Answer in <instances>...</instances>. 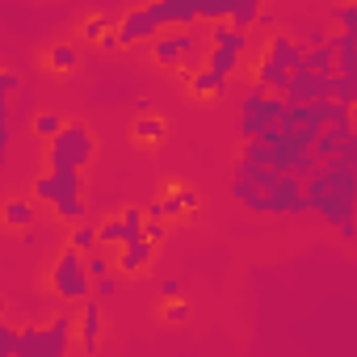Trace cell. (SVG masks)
<instances>
[{
	"mask_svg": "<svg viewBox=\"0 0 357 357\" xmlns=\"http://www.w3.org/2000/svg\"><path fill=\"white\" fill-rule=\"evenodd\" d=\"M303 198H307V211L319 215L324 223L340 227L353 219V206H357V168L349 164H319L311 176H303Z\"/></svg>",
	"mask_w": 357,
	"mask_h": 357,
	"instance_id": "6da1fadb",
	"label": "cell"
},
{
	"mask_svg": "<svg viewBox=\"0 0 357 357\" xmlns=\"http://www.w3.org/2000/svg\"><path fill=\"white\" fill-rule=\"evenodd\" d=\"M231 194H236L240 206H248L257 215H307L303 181L294 172H278L273 181H265V185H252V181H244V176H236Z\"/></svg>",
	"mask_w": 357,
	"mask_h": 357,
	"instance_id": "7a4b0ae2",
	"label": "cell"
},
{
	"mask_svg": "<svg viewBox=\"0 0 357 357\" xmlns=\"http://www.w3.org/2000/svg\"><path fill=\"white\" fill-rule=\"evenodd\" d=\"M47 143H51V147H47L51 168H89V160L97 155V139H93L89 126H80V122H63Z\"/></svg>",
	"mask_w": 357,
	"mask_h": 357,
	"instance_id": "3957f363",
	"label": "cell"
},
{
	"mask_svg": "<svg viewBox=\"0 0 357 357\" xmlns=\"http://www.w3.org/2000/svg\"><path fill=\"white\" fill-rule=\"evenodd\" d=\"M282 109H286V101H282L278 93L252 89V93L240 101V135H244V139H265V135L282 122Z\"/></svg>",
	"mask_w": 357,
	"mask_h": 357,
	"instance_id": "277c9868",
	"label": "cell"
},
{
	"mask_svg": "<svg viewBox=\"0 0 357 357\" xmlns=\"http://www.w3.org/2000/svg\"><path fill=\"white\" fill-rule=\"evenodd\" d=\"M160 26H168V13H164L160 0H151V5H143V9H130L114 30H118V43H122V47H135V43H143V38H155Z\"/></svg>",
	"mask_w": 357,
	"mask_h": 357,
	"instance_id": "5b68a950",
	"label": "cell"
},
{
	"mask_svg": "<svg viewBox=\"0 0 357 357\" xmlns=\"http://www.w3.org/2000/svg\"><path fill=\"white\" fill-rule=\"evenodd\" d=\"M51 286H55V294H63V298H89L93 282H89V273H84V257H80L76 248H68V252L55 261Z\"/></svg>",
	"mask_w": 357,
	"mask_h": 357,
	"instance_id": "8992f818",
	"label": "cell"
},
{
	"mask_svg": "<svg viewBox=\"0 0 357 357\" xmlns=\"http://www.w3.org/2000/svg\"><path fill=\"white\" fill-rule=\"evenodd\" d=\"M261 13V0H202L198 22H227L236 30H248Z\"/></svg>",
	"mask_w": 357,
	"mask_h": 357,
	"instance_id": "52a82bcc",
	"label": "cell"
},
{
	"mask_svg": "<svg viewBox=\"0 0 357 357\" xmlns=\"http://www.w3.org/2000/svg\"><path fill=\"white\" fill-rule=\"evenodd\" d=\"M278 97L286 105H311V101H324L328 97V76L319 72H307V68H294L286 76V84L278 89Z\"/></svg>",
	"mask_w": 357,
	"mask_h": 357,
	"instance_id": "ba28073f",
	"label": "cell"
},
{
	"mask_svg": "<svg viewBox=\"0 0 357 357\" xmlns=\"http://www.w3.org/2000/svg\"><path fill=\"white\" fill-rule=\"evenodd\" d=\"M80 190H84L80 168H51L47 176H38L34 198H38V202H47V206H55L59 198H72V194H80Z\"/></svg>",
	"mask_w": 357,
	"mask_h": 357,
	"instance_id": "9c48e42d",
	"label": "cell"
},
{
	"mask_svg": "<svg viewBox=\"0 0 357 357\" xmlns=\"http://www.w3.org/2000/svg\"><path fill=\"white\" fill-rule=\"evenodd\" d=\"M72 315H55L51 328H38V357H63L72 349Z\"/></svg>",
	"mask_w": 357,
	"mask_h": 357,
	"instance_id": "30bf717a",
	"label": "cell"
},
{
	"mask_svg": "<svg viewBox=\"0 0 357 357\" xmlns=\"http://www.w3.org/2000/svg\"><path fill=\"white\" fill-rule=\"evenodd\" d=\"M328 43H332L336 76H353V80H357V34L340 30V34H336V38H328Z\"/></svg>",
	"mask_w": 357,
	"mask_h": 357,
	"instance_id": "8fae6325",
	"label": "cell"
},
{
	"mask_svg": "<svg viewBox=\"0 0 357 357\" xmlns=\"http://www.w3.org/2000/svg\"><path fill=\"white\" fill-rule=\"evenodd\" d=\"M151 252H155V244H151L147 236L126 240V244H122V257H118V269H122V273H139V269H147Z\"/></svg>",
	"mask_w": 357,
	"mask_h": 357,
	"instance_id": "7c38bea8",
	"label": "cell"
},
{
	"mask_svg": "<svg viewBox=\"0 0 357 357\" xmlns=\"http://www.w3.org/2000/svg\"><path fill=\"white\" fill-rule=\"evenodd\" d=\"M265 59H273V63H282L286 72H294V68H303V43H294V38H286V34H273Z\"/></svg>",
	"mask_w": 357,
	"mask_h": 357,
	"instance_id": "4fadbf2b",
	"label": "cell"
},
{
	"mask_svg": "<svg viewBox=\"0 0 357 357\" xmlns=\"http://www.w3.org/2000/svg\"><path fill=\"white\" fill-rule=\"evenodd\" d=\"M72 328L80 332V349H84V353H97V336H101V307L89 298V303H84V315H80Z\"/></svg>",
	"mask_w": 357,
	"mask_h": 357,
	"instance_id": "5bb4252c",
	"label": "cell"
},
{
	"mask_svg": "<svg viewBox=\"0 0 357 357\" xmlns=\"http://www.w3.org/2000/svg\"><path fill=\"white\" fill-rule=\"evenodd\" d=\"M211 47H223V51H231V55H244V51H248V30H236V26H227V22H215V26H211Z\"/></svg>",
	"mask_w": 357,
	"mask_h": 357,
	"instance_id": "9a60e30c",
	"label": "cell"
},
{
	"mask_svg": "<svg viewBox=\"0 0 357 357\" xmlns=\"http://www.w3.org/2000/svg\"><path fill=\"white\" fill-rule=\"evenodd\" d=\"M303 68H307V72H319V76H332V72H336V59H332V43H315V47H303Z\"/></svg>",
	"mask_w": 357,
	"mask_h": 357,
	"instance_id": "2e32d148",
	"label": "cell"
},
{
	"mask_svg": "<svg viewBox=\"0 0 357 357\" xmlns=\"http://www.w3.org/2000/svg\"><path fill=\"white\" fill-rule=\"evenodd\" d=\"M190 89H194L198 97H219V93H223V76L202 63L198 72H190Z\"/></svg>",
	"mask_w": 357,
	"mask_h": 357,
	"instance_id": "e0dca14e",
	"label": "cell"
},
{
	"mask_svg": "<svg viewBox=\"0 0 357 357\" xmlns=\"http://www.w3.org/2000/svg\"><path fill=\"white\" fill-rule=\"evenodd\" d=\"M160 206H164V219H176V215H185V211H194V206H198V194H194V190H185V185H176Z\"/></svg>",
	"mask_w": 357,
	"mask_h": 357,
	"instance_id": "ac0fdd59",
	"label": "cell"
},
{
	"mask_svg": "<svg viewBox=\"0 0 357 357\" xmlns=\"http://www.w3.org/2000/svg\"><path fill=\"white\" fill-rule=\"evenodd\" d=\"M286 76H290V72H286L282 63H273V59H261V63H257V89H265V93H278V89L286 84Z\"/></svg>",
	"mask_w": 357,
	"mask_h": 357,
	"instance_id": "d6986e66",
	"label": "cell"
},
{
	"mask_svg": "<svg viewBox=\"0 0 357 357\" xmlns=\"http://www.w3.org/2000/svg\"><path fill=\"white\" fill-rule=\"evenodd\" d=\"M160 5H164L168 22L185 26V22H198V9H202V0H160Z\"/></svg>",
	"mask_w": 357,
	"mask_h": 357,
	"instance_id": "ffe728a7",
	"label": "cell"
},
{
	"mask_svg": "<svg viewBox=\"0 0 357 357\" xmlns=\"http://www.w3.org/2000/svg\"><path fill=\"white\" fill-rule=\"evenodd\" d=\"M0 219H5L9 227H17V231H22V227H30V223H34V206H30V202H22V198H13V202H5Z\"/></svg>",
	"mask_w": 357,
	"mask_h": 357,
	"instance_id": "44dd1931",
	"label": "cell"
},
{
	"mask_svg": "<svg viewBox=\"0 0 357 357\" xmlns=\"http://www.w3.org/2000/svg\"><path fill=\"white\" fill-rule=\"evenodd\" d=\"M328 97H332V101H340V105H353V101H357V80H353V76H336V72H332V76H328Z\"/></svg>",
	"mask_w": 357,
	"mask_h": 357,
	"instance_id": "7402d4cb",
	"label": "cell"
},
{
	"mask_svg": "<svg viewBox=\"0 0 357 357\" xmlns=\"http://www.w3.org/2000/svg\"><path fill=\"white\" fill-rule=\"evenodd\" d=\"M135 139H139V143H160V139H164V118H160V114H139Z\"/></svg>",
	"mask_w": 357,
	"mask_h": 357,
	"instance_id": "603a6c76",
	"label": "cell"
},
{
	"mask_svg": "<svg viewBox=\"0 0 357 357\" xmlns=\"http://www.w3.org/2000/svg\"><path fill=\"white\" fill-rule=\"evenodd\" d=\"M206 68H215V72L227 80V76H236L240 55H231V51H223V47H211V51H206Z\"/></svg>",
	"mask_w": 357,
	"mask_h": 357,
	"instance_id": "cb8c5ba5",
	"label": "cell"
},
{
	"mask_svg": "<svg viewBox=\"0 0 357 357\" xmlns=\"http://www.w3.org/2000/svg\"><path fill=\"white\" fill-rule=\"evenodd\" d=\"M76 63H80L76 47H51V51H47V68H51V72H72Z\"/></svg>",
	"mask_w": 357,
	"mask_h": 357,
	"instance_id": "d4e9b609",
	"label": "cell"
},
{
	"mask_svg": "<svg viewBox=\"0 0 357 357\" xmlns=\"http://www.w3.org/2000/svg\"><path fill=\"white\" fill-rule=\"evenodd\" d=\"M55 215H59L63 223H80V219H84V202H80V194L59 198V202H55Z\"/></svg>",
	"mask_w": 357,
	"mask_h": 357,
	"instance_id": "484cf974",
	"label": "cell"
},
{
	"mask_svg": "<svg viewBox=\"0 0 357 357\" xmlns=\"http://www.w3.org/2000/svg\"><path fill=\"white\" fill-rule=\"evenodd\" d=\"M139 236H143V211L130 206V211H122V244L126 240H139Z\"/></svg>",
	"mask_w": 357,
	"mask_h": 357,
	"instance_id": "4316f807",
	"label": "cell"
},
{
	"mask_svg": "<svg viewBox=\"0 0 357 357\" xmlns=\"http://www.w3.org/2000/svg\"><path fill=\"white\" fill-rule=\"evenodd\" d=\"M93 244H97V227L93 223H76L72 227V248L76 252H93Z\"/></svg>",
	"mask_w": 357,
	"mask_h": 357,
	"instance_id": "83f0119b",
	"label": "cell"
},
{
	"mask_svg": "<svg viewBox=\"0 0 357 357\" xmlns=\"http://www.w3.org/2000/svg\"><path fill=\"white\" fill-rule=\"evenodd\" d=\"M97 244H114V248H122V215H118V219H105V223L97 227Z\"/></svg>",
	"mask_w": 357,
	"mask_h": 357,
	"instance_id": "f1b7e54d",
	"label": "cell"
},
{
	"mask_svg": "<svg viewBox=\"0 0 357 357\" xmlns=\"http://www.w3.org/2000/svg\"><path fill=\"white\" fill-rule=\"evenodd\" d=\"M84 273H89V282H97V278L114 273V261H109V257H93V252H89V261H84Z\"/></svg>",
	"mask_w": 357,
	"mask_h": 357,
	"instance_id": "f546056e",
	"label": "cell"
},
{
	"mask_svg": "<svg viewBox=\"0 0 357 357\" xmlns=\"http://www.w3.org/2000/svg\"><path fill=\"white\" fill-rule=\"evenodd\" d=\"M59 126H63V118H59V114H51V109H47V114H38V118H34V130H38V135H43V139H51V135H55V130H59Z\"/></svg>",
	"mask_w": 357,
	"mask_h": 357,
	"instance_id": "4dcf8cb0",
	"label": "cell"
},
{
	"mask_svg": "<svg viewBox=\"0 0 357 357\" xmlns=\"http://www.w3.org/2000/svg\"><path fill=\"white\" fill-rule=\"evenodd\" d=\"M336 22H340V30L357 34V5H353V0H344V5L336 9Z\"/></svg>",
	"mask_w": 357,
	"mask_h": 357,
	"instance_id": "1f68e13d",
	"label": "cell"
},
{
	"mask_svg": "<svg viewBox=\"0 0 357 357\" xmlns=\"http://www.w3.org/2000/svg\"><path fill=\"white\" fill-rule=\"evenodd\" d=\"M164 319H168V324H181V319H190V303H181V298H168V307H164Z\"/></svg>",
	"mask_w": 357,
	"mask_h": 357,
	"instance_id": "d6a6232c",
	"label": "cell"
},
{
	"mask_svg": "<svg viewBox=\"0 0 357 357\" xmlns=\"http://www.w3.org/2000/svg\"><path fill=\"white\" fill-rule=\"evenodd\" d=\"M109 26H114L109 17H89V26H84V43L93 47V43H97V38H101V34H105Z\"/></svg>",
	"mask_w": 357,
	"mask_h": 357,
	"instance_id": "836d02e7",
	"label": "cell"
},
{
	"mask_svg": "<svg viewBox=\"0 0 357 357\" xmlns=\"http://www.w3.org/2000/svg\"><path fill=\"white\" fill-rule=\"evenodd\" d=\"M143 236H147L151 244H164V236H168V227H164V219H143Z\"/></svg>",
	"mask_w": 357,
	"mask_h": 357,
	"instance_id": "e575fe53",
	"label": "cell"
},
{
	"mask_svg": "<svg viewBox=\"0 0 357 357\" xmlns=\"http://www.w3.org/2000/svg\"><path fill=\"white\" fill-rule=\"evenodd\" d=\"M93 294H97V298H114V294H118V278H114V273L97 278V282H93Z\"/></svg>",
	"mask_w": 357,
	"mask_h": 357,
	"instance_id": "d590c367",
	"label": "cell"
},
{
	"mask_svg": "<svg viewBox=\"0 0 357 357\" xmlns=\"http://www.w3.org/2000/svg\"><path fill=\"white\" fill-rule=\"evenodd\" d=\"M22 80H17V72H5L0 68V97H13V89H17Z\"/></svg>",
	"mask_w": 357,
	"mask_h": 357,
	"instance_id": "8d00e7d4",
	"label": "cell"
},
{
	"mask_svg": "<svg viewBox=\"0 0 357 357\" xmlns=\"http://www.w3.org/2000/svg\"><path fill=\"white\" fill-rule=\"evenodd\" d=\"M160 298L168 303V298H181V282H176V278H164L160 282Z\"/></svg>",
	"mask_w": 357,
	"mask_h": 357,
	"instance_id": "74e56055",
	"label": "cell"
},
{
	"mask_svg": "<svg viewBox=\"0 0 357 357\" xmlns=\"http://www.w3.org/2000/svg\"><path fill=\"white\" fill-rule=\"evenodd\" d=\"M97 47H101V51H118V47H122V43H118V30H105V34L97 38Z\"/></svg>",
	"mask_w": 357,
	"mask_h": 357,
	"instance_id": "f35d334b",
	"label": "cell"
},
{
	"mask_svg": "<svg viewBox=\"0 0 357 357\" xmlns=\"http://www.w3.org/2000/svg\"><path fill=\"white\" fill-rule=\"evenodd\" d=\"M336 231H340V240H344V244H353V240H357V223H353V219H349V223H340Z\"/></svg>",
	"mask_w": 357,
	"mask_h": 357,
	"instance_id": "ab89813d",
	"label": "cell"
},
{
	"mask_svg": "<svg viewBox=\"0 0 357 357\" xmlns=\"http://www.w3.org/2000/svg\"><path fill=\"white\" fill-rule=\"evenodd\" d=\"M0 151H9V118H0Z\"/></svg>",
	"mask_w": 357,
	"mask_h": 357,
	"instance_id": "60d3db41",
	"label": "cell"
},
{
	"mask_svg": "<svg viewBox=\"0 0 357 357\" xmlns=\"http://www.w3.org/2000/svg\"><path fill=\"white\" fill-rule=\"evenodd\" d=\"M315 43H328V34H324V30H311V34H307V47H315Z\"/></svg>",
	"mask_w": 357,
	"mask_h": 357,
	"instance_id": "b9f144b4",
	"label": "cell"
},
{
	"mask_svg": "<svg viewBox=\"0 0 357 357\" xmlns=\"http://www.w3.org/2000/svg\"><path fill=\"white\" fill-rule=\"evenodd\" d=\"M0 168H5V151H0Z\"/></svg>",
	"mask_w": 357,
	"mask_h": 357,
	"instance_id": "7bdbcfd3",
	"label": "cell"
}]
</instances>
